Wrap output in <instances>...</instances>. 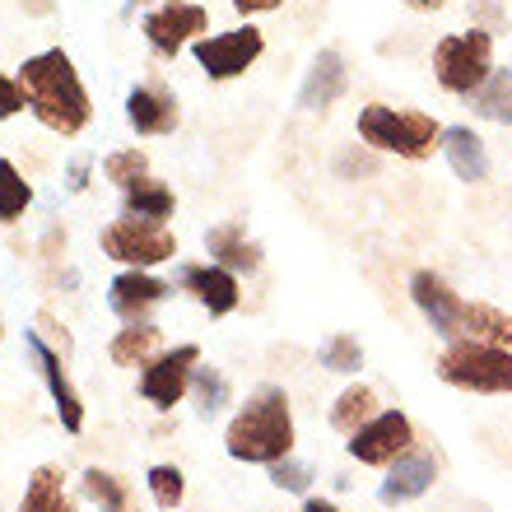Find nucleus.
Instances as JSON below:
<instances>
[{
    "label": "nucleus",
    "instance_id": "1",
    "mask_svg": "<svg viewBox=\"0 0 512 512\" xmlns=\"http://www.w3.org/2000/svg\"><path fill=\"white\" fill-rule=\"evenodd\" d=\"M19 84H24L28 112L56 135H80L89 126V117H94V103L84 94L80 70H75V61L61 47L28 56L19 66Z\"/></svg>",
    "mask_w": 512,
    "mask_h": 512
},
{
    "label": "nucleus",
    "instance_id": "2",
    "mask_svg": "<svg viewBox=\"0 0 512 512\" xmlns=\"http://www.w3.org/2000/svg\"><path fill=\"white\" fill-rule=\"evenodd\" d=\"M229 457L252 461V466H275L294 452V415H289V396L284 387H261L252 401L233 415L229 433Z\"/></svg>",
    "mask_w": 512,
    "mask_h": 512
},
{
    "label": "nucleus",
    "instance_id": "3",
    "mask_svg": "<svg viewBox=\"0 0 512 512\" xmlns=\"http://www.w3.org/2000/svg\"><path fill=\"white\" fill-rule=\"evenodd\" d=\"M359 135L364 145L401 154V159H429L433 149L443 145V126L433 122L429 112H396V108H373L359 112Z\"/></svg>",
    "mask_w": 512,
    "mask_h": 512
},
{
    "label": "nucleus",
    "instance_id": "4",
    "mask_svg": "<svg viewBox=\"0 0 512 512\" xmlns=\"http://www.w3.org/2000/svg\"><path fill=\"white\" fill-rule=\"evenodd\" d=\"M438 373H443V382H452L461 391L499 396V391H512V350H499V345H485V340L466 336L443 350Z\"/></svg>",
    "mask_w": 512,
    "mask_h": 512
},
{
    "label": "nucleus",
    "instance_id": "5",
    "mask_svg": "<svg viewBox=\"0 0 512 512\" xmlns=\"http://www.w3.org/2000/svg\"><path fill=\"white\" fill-rule=\"evenodd\" d=\"M489 52H494V38H489V33H480V28L443 38L438 47H433V70H438V84H443L447 94L471 98L475 89L494 75Z\"/></svg>",
    "mask_w": 512,
    "mask_h": 512
},
{
    "label": "nucleus",
    "instance_id": "6",
    "mask_svg": "<svg viewBox=\"0 0 512 512\" xmlns=\"http://www.w3.org/2000/svg\"><path fill=\"white\" fill-rule=\"evenodd\" d=\"M103 252L112 261H122L131 270H149L159 261H173L177 256V238L163 224H149V219H117L103 229Z\"/></svg>",
    "mask_w": 512,
    "mask_h": 512
},
{
    "label": "nucleus",
    "instance_id": "7",
    "mask_svg": "<svg viewBox=\"0 0 512 512\" xmlns=\"http://www.w3.org/2000/svg\"><path fill=\"white\" fill-rule=\"evenodd\" d=\"M196 66L210 75V80H233V75H243L252 66L256 56L266 52V38H261V28H233V33H215V38H196Z\"/></svg>",
    "mask_w": 512,
    "mask_h": 512
},
{
    "label": "nucleus",
    "instance_id": "8",
    "mask_svg": "<svg viewBox=\"0 0 512 512\" xmlns=\"http://www.w3.org/2000/svg\"><path fill=\"white\" fill-rule=\"evenodd\" d=\"M415 443V429L401 410H382L373 415L359 433H350V457L364 461V466H391L396 457H405Z\"/></svg>",
    "mask_w": 512,
    "mask_h": 512
},
{
    "label": "nucleus",
    "instance_id": "9",
    "mask_svg": "<svg viewBox=\"0 0 512 512\" xmlns=\"http://www.w3.org/2000/svg\"><path fill=\"white\" fill-rule=\"evenodd\" d=\"M201 364V350L196 345H177L173 354H159V359H149L145 373H140V396L149 405H159V410H173L191 387V373Z\"/></svg>",
    "mask_w": 512,
    "mask_h": 512
},
{
    "label": "nucleus",
    "instance_id": "10",
    "mask_svg": "<svg viewBox=\"0 0 512 512\" xmlns=\"http://www.w3.org/2000/svg\"><path fill=\"white\" fill-rule=\"evenodd\" d=\"M140 28H145L149 47L159 56H177L191 38H201L205 28H210V14H205L201 5H191V0H168V5H159L154 14H145Z\"/></svg>",
    "mask_w": 512,
    "mask_h": 512
},
{
    "label": "nucleus",
    "instance_id": "11",
    "mask_svg": "<svg viewBox=\"0 0 512 512\" xmlns=\"http://www.w3.org/2000/svg\"><path fill=\"white\" fill-rule=\"evenodd\" d=\"M24 340H28V350H33V359H38L42 382H47V391H52L56 415H61V429H66V433H80L84 429V401H80V391L70 387L66 368H61V354H56L52 345L38 336V331H28Z\"/></svg>",
    "mask_w": 512,
    "mask_h": 512
},
{
    "label": "nucleus",
    "instance_id": "12",
    "mask_svg": "<svg viewBox=\"0 0 512 512\" xmlns=\"http://www.w3.org/2000/svg\"><path fill=\"white\" fill-rule=\"evenodd\" d=\"M410 294H415L419 312L429 317V326L438 331V336H447V340L457 336L466 303H461V298L452 294V284H447L443 275H433V270H419L415 280H410Z\"/></svg>",
    "mask_w": 512,
    "mask_h": 512
},
{
    "label": "nucleus",
    "instance_id": "13",
    "mask_svg": "<svg viewBox=\"0 0 512 512\" xmlns=\"http://www.w3.org/2000/svg\"><path fill=\"white\" fill-rule=\"evenodd\" d=\"M168 294H173V289L163 280H154V275H145V270H126V275H117V280L108 284V303L126 326L145 322V312L159 308Z\"/></svg>",
    "mask_w": 512,
    "mask_h": 512
},
{
    "label": "nucleus",
    "instance_id": "14",
    "mask_svg": "<svg viewBox=\"0 0 512 512\" xmlns=\"http://www.w3.org/2000/svg\"><path fill=\"white\" fill-rule=\"evenodd\" d=\"M126 122L135 126V135H168L177 126V98L154 84H135L126 94Z\"/></svg>",
    "mask_w": 512,
    "mask_h": 512
},
{
    "label": "nucleus",
    "instance_id": "15",
    "mask_svg": "<svg viewBox=\"0 0 512 512\" xmlns=\"http://www.w3.org/2000/svg\"><path fill=\"white\" fill-rule=\"evenodd\" d=\"M182 289L187 294H196V303H205L210 308V317H224V312L238 308V275L224 266H182Z\"/></svg>",
    "mask_w": 512,
    "mask_h": 512
},
{
    "label": "nucleus",
    "instance_id": "16",
    "mask_svg": "<svg viewBox=\"0 0 512 512\" xmlns=\"http://www.w3.org/2000/svg\"><path fill=\"white\" fill-rule=\"evenodd\" d=\"M438 480V466H433V457H396L391 461V471L387 480H382L378 489V499L387 503V508H396V503H410L419 499V494H429V485Z\"/></svg>",
    "mask_w": 512,
    "mask_h": 512
},
{
    "label": "nucleus",
    "instance_id": "17",
    "mask_svg": "<svg viewBox=\"0 0 512 512\" xmlns=\"http://www.w3.org/2000/svg\"><path fill=\"white\" fill-rule=\"evenodd\" d=\"M340 94H345V56H340V52H322L317 61H312L303 89H298V108L322 112V108H331Z\"/></svg>",
    "mask_w": 512,
    "mask_h": 512
},
{
    "label": "nucleus",
    "instance_id": "18",
    "mask_svg": "<svg viewBox=\"0 0 512 512\" xmlns=\"http://www.w3.org/2000/svg\"><path fill=\"white\" fill-rule=\"evenodd\" d=\"M443 154L452 163V173L461 182H485L489 173V154H485V140L471 131V126H447L443 131Z\"/></svg>",
    "mask_w": 512,
    "mask_h": 512
},
{
    "label": "nucleus",
    "instance_id": "19",
    "mask_svg": "<svg viewBox=\"0 0 512 512\" xmlns=\"http://www.w3.org/2000/svg\"><path fill=\"white\" fill-rule=\"evenodd\" d=\"M205 252L215 256V266L224 270H256L261 266V247L243 233V224H219L205 233Z\"/></svg>",
    "mask_w": 512,
    "mask_h": 512
},
{
    "label": "nucleus",
    "instance_id": "20",
    "mask_svg": "<svg viewBox=\"0 0 512 512\" xmlns=\"http://www.w3.org/2000/svg\"><path fill=\"white\" fill-rule=\"evenodd\" d=\"M61 480H66V475L56 471V466H38V471L28 475V489H24L19 512H75V503H70V494H66Z\"/></svg>",
    "mask_w": 512,
    "mask_h": 512
},
{
    "label": "nucleus",
    "instance_id": "21",
    "mask_svg": "<svg viewBox=\"0 0 512 512\" xmlns=\"http://www.w3.org/2000/svg\"><path fill=\"white\" fill-rule=\"evenodd\" d=\"M173 191L154 182V177H140L131 191H122V215L126 219H149V224H163V219L173 215Z\"/></svg>",
    "mask_w": 512,
    "mask_h": 512
},
{
    "label": "nucleus",
    "instance_id": "22",
    "mask_svg": "<svg viewBox=\"0 0 512 512\" xmlns=\"http://www.w3.org/2000/svg\"><path fill=\"white\" fill-rule=\"evenodd\" d=\"M461 331H471V340H485V345L512 350V317L499 312L494 303H466V312H461Z\"/></svg>",
    "mask_w": 512,
    "mask_h": 512
},
{
    "label": "nucleus",
    "instance_id": "23",
    "mask_svg": "<svg viewBox=\"0 0 512 512\" xmlns=\"http://www.w3.org/2000/svg\"><path fill=\"white\" fill-rule=\"evenodd\" d=\"M159 340H163L159 326H149V322L126 326V331H117V340H112V364H122V368L149 364L154 350H159Z\"/></svg>",
    "mask_w": 512,
    "mask_h": 512
},
{
    "label": "nucleus",
    "instance_id": "24",
    "mask_svg": "<svg viewBox=\"0 0 512 512\" xmlns=\"http://www.w3.org/2000/svg\"><path fill=\"white\" fill-rule=\"evenodd\" d=\"M471 98H475V112H480V117L512 126V70H494Z\"/></svg>",
    "mask_w": 512,
    "mask_h": 512
},
{
    "label": "nucleus",
    "instance_id": "25",
    "mask_svg": "<svg viewBox=\"0 0 512 512\" xmlns=\"http://www.w3.org/2000/svg\"><path fill=\"white\" fill-rule=\"evenodd\" d=\"M373 405H378V396L368 387H350V391H340V401L331 405V429L340 433H359L373 419Z\"/></svg>",
    "mask_w": 512,
    "mask_h": 512
},
{
    "label": "nucleus",
    "instance_id": "26",
    "mask_svg": "<svg viewBox=\"0 0 512 512\" xmlns=\"http://www.w3.org/2000/svg\"><path fill=\"white\" fill-rule=\"evenodd\" d=\"M80 489H84V494H89V499H94L103 512H126V508H131V489H126L112 471H98V466H94V471H84Z\"/></svg>",
    "mask_w": 512,
    "mask_h": 512
},
{
    "label": "nucleus",
    "instance_id": "27",
    "mask_svg": "<svg viewBox=\"0 0 512 512\" xmlns=\"http://www.w3.org/2000/svg\"><path fill=\"white\" fill-rule=\"evenodd\" d=\"M28 201H33V187L24 182V173H19L10 159H0V224H10V219L24 215Z\"/></svg>",
    "mask_w": 512,
    "mask_h": 512
},
{
    "label": "nucleus",
    "instance_id": "28",
    "mask_svg": "<svg viewBox=\"0 0 512 512\" xmlns=\"http://www.w3.org/2000/svg\"><path fill=\"white\" fill-rule=\"evenodd\" d=\"M191 391H196L201 419H215L219 410L229 405V382H224V373H215V368H196V373H191Z\"/></svg>",
    "mask_w": 512,
    "mask_h": 512
},
{
    "label": "nucleus",
    "instance_id": "29",
    "mask_svg": "<svg viewBox=\"0 0 512 512\" xmlns=\"http://www.w3.org/2000/svg\"><path fill=\"white\" fill-rule=\"evenodd\" d=\"M103 173H108V182L117 191H131L140 177H149V159L140 154V149H117V154H108Z\"/></svg>",
    "mask_w": 512,
    "mask_h": 512
},
{
    "label": "nucleus",
    "instance_id": "30",
    "mask_svg": "<svg viewBox=\"0 0 512 512\" xmlns=\"http://www.w3.org/2000/svg\"><path fill=\"white\" fill-rule=\"evenodd\" d=\"M149 494H154V503L159 508L173 512L177 503H182V494H187V480H182V471L177 466H149Z\"/></svg>",
    "mask_w": 512,
    "mask_h": 512
},
{
    "label": "nucleus",
    "instance_id": "31",
    "mask_svg": "<svg viewBox=\"0 0 512 512\" xmlns=\"http://www.w3.org/2000/svg\"><path fill=\"white\" fill-rule=\"evenodd\" d=\"M359 364H364V350H359V340L345 336V331L322 345V368H331V373H359Z\"/></svg>",
    "mask_w": 512,
    "mask_h": 512
},
{
    "label": "nucleus",
    "instance_id": "32",
    "mask_svg": "<svg viewBox=\"0 0 512 512\" xmlns=\"http://www.w3.org/2000/svg\"><path fill=\"white\" fill-rule=\"evenodd\" d=\"M270 480H275L280 489H289V494H303V489H308V480H312V471L303 466V461L284 457V461H275V466H270Z\"/></svg>",
    "mask_w": 512,
    "mask_h": 512
},
{
    "label": "nucleus",
    "instance_id": "33",
    "mask_svg": "<svg viewBox=\"0 0 512 512\" xmlns=\"http://www.w3.org/2000/svg\"><path fill=\"white\" fill-rule=\"evenodd\" d=\"M28 98H24V84L10 80V75H0V122L5 117H14V112H24Z\"/></svg>",
    "mask_w": 512,
    "mask_h": 512
},
{
    "label": "nucleus",
    "instance_id": "34",
    "mask_svg": "<svg viewBox=\"0 0 512 512\" xmlns=\"http://www.w3.org/2000/svg\"><path fill=\"white\" fill-rule=\"evenodd\" d=\"M233 10L243 14H266V10H280V0H229Z\"/></svg>",
    "mask_w": 512,
    "mask_h": 512
},
{
    "label": "nucleus",
    "instance_id": "35",
    "mask_svg": "<svg viewBox=\"0 0 512 512\" xmlns=\"http://www.w3.org/2000/svg\"><path fill=\"white\" fill-rule=\"evenodd\" d=\"M84 182H89V163H75V168H70V187L80 191Z\"/></svg>",
    "mask_w": 512,
    "mask_h": 512
},
{
    "label": "nucleus",
    "instance_id": "36",
    "mask_svg": "<svg viewBox=\"0 0 512 512\" xmlns=\"http://www.w3.org/2000/svg\"><path fill=\"white\" fill-rule=\"evenodd\" d=\"M303 512H340L336 503H326V499H308L303 503Z\"/></svg>",
    "mask_w": 512,
    "mask_h": 512
},
{
    "label": "nucleus",
    "instance_id": "37",
    "mask_svg": "<svg viewBox=\"0 0 512 512\" xmlns=\"http://www.w3.org/2000/svg\"><path fill=\"white\" fill-rule=\"evenodd\" d=\"M405 5H410V10H438L443 0H405Z\"/></svg>",
    "mask_w": 512,
    "mask_h": 512
},
{
    "label": "nucleus",
    "instance_id": "38",
    "mask_svg": "<svg viewBox=\"0 0 512 512\" xmlns=\"http://www.w3.org/2000/svg\"><path fill=\"white\" fill-rule=\"evenodd\" d=\"M126 512H140V508H135V503H131V508H126Z\"/></svg>",
    "mask_w": 512,
    "mask_h": 512
}]
</instances>
